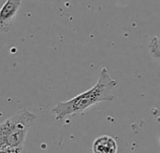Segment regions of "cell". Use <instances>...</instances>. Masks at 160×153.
I'll return each mask as SVG.
<instances>
[{
	"label": "cell",
	"instance_id": "6da1fadb",
	"mask_svg": "<svg viewBox=\"0 0 160 153\" xmlns=\"http://www.w3.org/2000/svg\"><path fill=\"white\" fill-rule=\"evenodd\" d=\"M116 86V80L112 78L108 69L103 67L99 73V78L97 83L92 88L78 94L70 100L58 103L52 108V113L53 114L55 121L58 122L68 116L82 114L95 104L103 101L112 102L115 98L113 90Z\"/></svg>",
	"mask_w": 160,
	"mask_h": 153
},
{
	"label": "cell",
	"instance_id": "7a4b0ae2",
	"mask_svg": "<svg viewBox=\"0 0 160 153\" xmlns=\"http://www.w3.org/2000/svg\"><path fill=\"white\" fill-rule=\"evenodd\" d=\"M36 115L21 109L0 123V153H21Z\"/></svg>",
	"mask_w": 160,
	"mask_h": 153
},
{
	"label": "cell",
	"instance_id": "3957f363",
	"mask_svg": "<svg viewBox=\"0 0 160 153\" xmlns=\"http://www.w3.org/2000/svg\"><path fill=\"white\" fill-rule=\"evenodd\" d=\"M21 0H7L0 9V33H8L14 24Z\"/></svg>",
	"mask_w": 160,
	"mask_h": 153
},
{
	"label": "cell",
	"instance_id": "277c9868",
	"mask_svg": "<svg viewBox=\"0 0 160 153\" xmlns=\"http://www.w3.org/2000/svg\"><path fill=\"white\" fill-rule=\"evenodd\" d=\"M93 153H117L118 147L115 139L110 136L98 137L92 146Z\"/></svg>",
	"mask_w": 160,
	"mask_h": 153
}]
</instances>
